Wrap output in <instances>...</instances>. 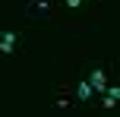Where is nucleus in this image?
<instances>
[{"label":"nucleus","instance_id":"1","mask_svg":"<svg viewBox=\"0 0 120 117\" xmlns=\"http://www.w3.org/2000/svg\"><path fill=\"white\" fill-rule=\"evenodd\" d=\"M19 41H22V32L0 29V57H16L19 54Z\"/></svg>","mask_w":120,"mask_h":117},{"label":"nucleus","instance_id":"2","mask_svg":"<svg viewBox=\"0 0 120 117\" xmlns=\"http://www.w3.org/2000/svg\"><path fill=\"white\" fill-rule=\"evenodd\" d=\"M85 82L95 89V95H104V89L111 86V76H108V70H104V67H92L89 73H85Z\"/></svg>","mask_w":120,"mask_h":117},{"label":"nucleus","instance_id":"3","mask_svg":"<svg viewBox=\"0 0 120 117\" xmlns=\"http://www.w3.org/2000/svg\"><path fill=\"white\" fill-rule=\"evenodd\" d=\"M54 10V0H25V16L32 19H48Z\"/></svg>","mask_w":120,"mask_h":117},{"label":"nucleus","instance_id":"4","mask_svg":"<svg viewBox=\"0 0 120 117\" xmlns=\"http://www.w3.org/2000/svg\"><path fill=\"white\" fill-rule=\"evenodd\" d=\"M70 95L76 101H92L95 98V89H92L89 82H85V76H82V79H76V86H70Z\"/></svg>","mask_w":120,"mask_h":117},{"label":"nucleus","instance_id":"5","mask_svg":"<svg viewBox=\"0 0 120 117\" xmlns=\"http://www.w3.org/2000/svg\"><path fill=\"white\" fill-rule=\"evenodd\" d=\"M117 98H120V86H108L104 95H101V108H104V111H114V108H117Z\"/></svg>","mask_w":120,"mask_h":117},{"label":"nucleus","instance_id":"6","mask_svg":"<svg viewBox=\"0 0 120 117\" xmlns=\"http://www.w3.org/2000/svg\"><path fill=\"white\" fill-rule=\"evenodd\" d=\"M95 3V0H60V6L70 13H79V10H89V6Z\"/></svg>","mask_w":120,"mask_h":117},{"label":"nucleus","instance_id":"7","mask_svg":"<svg viewBox=\"0 0 120 117\" xmlns=\"http://www.w3.org/2000/svg\"><path fill=\"white\" fill-rule=\"evenodd\" d=\"M73 105V95H70V89H63V92L57 95V101H54V108H70Z\"/></svg>","mask_w":120,"mask_h":117}]
</instances>
